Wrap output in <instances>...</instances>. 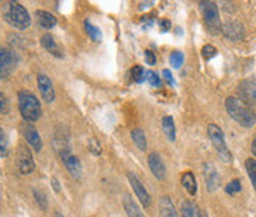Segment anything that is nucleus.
Returning <instances> with one entry per match:
<instances>
[{
    "instance_id": "21",
    "label": "nucleus",
    "mask_w": 256,
    "mask_h": 217,
    "mask_svg": "<svg viewBox=\"0 0 256 217\" xmlns=\"http://www.w3.org/2000/svg\"><path fill=\"white\" fill-rule=\"evenodd\" d=\"M162 126H163V130H164V135L168 136V139L174 142L175 138H176V130H175V121H174V118L170 115L163 117Z\"/></svg>"
},
{
    "instance_id": "14",
    "label": "nucleus",
    "mask_w": 256,
    "mask_h": 217,
    "mask_svg": "<svg viewBox=\"0 0 256 217\" xmlns=\"http://www.w3.org/2000/svg\"><path fill=\"white\" fill-rule=\"evenodd\" d=\"M203 175H204V181H206V188L210 191V192H214V191H216V188L220 186V173L216 172V169L212 166V164H204V172H203Z\"/></svg>"
},
{
    "instance_id": "6",
    "label": "nucleus",
    "mask_w": 256,
    "mask_h": 217,
    "mask_svg": "<svg viewBox=\"0 0 256 217\" xmlns=\"http://www.w3.org/2000/svg\"><path fill=\"white\" fill-rule=\"evenodd\" d=\"M18 65V56L14 50L3 47L0 50V75L2 78H6L10 72Z\"/></svg>"
},
{
    "instance_id": "7",
    "label": "nucleus",
    "mask_w": 256,
    "mask_h": 217,
    "mask_svg": "<svg viewBox=\"0 0 256 217\" xmlns=\"http://www.w3.org/2000/svg\"><path fill=\"white\" fill-rule=\"evenodd\" d=\"M238 96L249 105H256V78H246L237 87Z\"/></svg>"
},
{
    "instance_id": "17",
    "label": "nucleus",
    "mask_w": 256,
    "mask_h": 217,
    "mask_svg": "<svg viewBox=\"0 0 256 217\" xmlns=\"http://www.w3.org/2000/svg\"><path fill=\"white\" fill-rule=\"evenodd\" d=\"M123 209H124L128 217H146L129 194H124V197H123Z\"/></svg>"
},
{
    "instance_id": "34",
    "label": "nucleus",
    "mask_w": 256,
    "mask_h": 217,
    "mask_svg": "<svg viewBox=\"0 0 256 217\" xmlns=\"http://www.w3.org/2000/svg\"><path fill=\"white\" fill-rule=\"evenodd\" d=\"M0 101H2V114H8L9 112V102H8V98L2 93L0 95Z\"/></svg>"
},
{
    "instance_id": "30",
    "label": "nucleus",
    "mask_w": 256,
    "mask_h": 217,
    "mask_svg": "<svg viewBox=\"0 0 256 217\" xmlns=\"http://www.w3.org/2000/svg\"><path fill=\"white\" fill-rule=\"evenodd\" d=\"M184 62V55L180 52V50H175V52H172V55H170V64L175 67V68H180L181 65H182Z\"/></svg>"
},
{
    "instance_id": "28",
    "label": "nucleus",
    "mask_w": 256,
    "mask_h": 217,
    "mask_svg": "<svg viewBox=\"0 0 256 217\" xmlns=\"http://www.w3.org/2000/svg\"><path fill=\"white\" fill-rule=\"evenodd\" d=\"M242 191V183L238 179H234V181H231L226 186H225V192L228 194V195H234V194H237V192H240Z\"/></svg>"
},
{
    "instance_id": "35",
    "label": "nucleus",
    "mask_w": 256,
    "mask_h": 217,
    "mask_svg": "<svg viewBox=\"0 0 256 217\" xmlns=\"http://www.w3.org/2000/svg\"><path fill=\"white\" fill-rule=\"evenodd\" d=\"M160 30L162 31H169L170 28H172V24H170V21L169 19H160Z\"/></svg>"
},
{
    "instance_id": "39",
    "label": "nucleus",
    "mask_w": 256,
    "mask_h": 217,
    "mask_svg": "<svg viewBox=\"0 0 256 217\" xmlns=\"http://www.w3.org/2000/svg\"><path fill=\"white\" fill-rule=\"evenodd\" d=\"M252 152H254V155L256 157V138L254 139V142H252Z\"/></svg>"
},
{
    "instance_id": "19",
    "label": "nucleus",
    "mask_w": 256,
    "mask_h": 217,
    "mask_svg": "<svg viewBox=\"0 0 256 217\" xmlns=\"http://www.w3.org/2000/svg\"><path fill=\"white\" fill-rule=\"evenodd\" d=\"M40 43H42V46H43L48 52H50L52 55H55V56H58V58L62 56V55H61V49L58 47L55 38L50 36V34H44V36L40 38Z\"/></svg>"
},
{
    "instance_id": "22",
    "label": "nucleus",
    "mask_w": 256,
    "mask_h": 217,
    "mask_svg": "<svg viewBox=\"0 0 256 217\" xmlns=\"http://www.w3.org/2000/svg\"><path fill=\"white\" fill-rule=\"evenodd\" d=\"M181 213H182V217H203L197 204L192 201H184L181 206Z\"/></svg>"
},
{
    "instance_id": "23",
    "label": "nucleus",
    "mask_w": 256,
    "mask_h": 217,
    "mask_svg": "<svg viewBox=\"0 0 256 217\" xmlns=\"http://www.w3.org/2000/svg\"><path fill=\"white\" fill-rule=\"evenodd\" d=\"M132 141L136 145L138 149H141V151L146 149V138L142 129H134L132 130Z\"/></svg>"
},
{
    "instance_id": "37",
    "label": "nucleus",
    "mask_w": 256,
    "mask_h": 217,
    "mask_svg": "<svg viewBox=\"0 0 256 217\" xmlns=\"http://www.w3.org/2000/svg\"><path fill=\"white\" fill-rule=\"evenodd\" d=\"M146 61L148 62V65H154L156 64V56L151 50H146Z\"/></svg>"
},
{
    "instance_id": "40",
    "label": "nucleus",
    "mask_w": 256,
    "mask_h": 217,
    "mask_svg": "<svg viewBox=\"0 0 256 217\" xmlns=\"http://www.w3.org/2000/svg\"><path fill=\"white\" fill-rule=\"evenodd\" d=\"M203 217H208V215H203Z\"/></svg>"
},
{
    "instance_id": "31",
    "label": "nucleus",
    "mask_w": 256,
    "mask_h": 217,
    "mask_svg": "<svg viewBox=\"0 0 256 217\" xmlns=\"http://www.w3.org/2000/svg\"><path fill=\"white\" fill-rule=\"evenodd\" d=\"M88 148H89V151H90V152H92L94 155H100V154H101V151H102V148H101V144H100V141H98V139H95V138L89 139Z\"/></svg>"
},
{
    "instance_id": "2",
    "label": "nucleus",
    "mask_w": 256,
    "mask_h": 217,
    "mask_svg": "<svg viewBox=\"0 0 256 217\" xmlns=\"http://www.w3.org/2000/svg\"><path fill=\"white\" fill-rule=\"evenodd\" d=\"M2 15L8 24L16 30H27L32 24V18L26 7L18 1H6L2 6Z\"/></svg>"
},
{
    "instance_id": "36",
    "label": "nucleus",
    "mask_w": 256,
    "mask_h": 217,
    "mask_svg": "<svg viewBox=\"0 0 256 217\" xmlns=\"http://www.w3.org/2000/svg\"><path fill=\"white\" fill-rule=\"evenodd\" d=\"M163 77H164V80H166V83L168 84H175V80H174V75H172V72L169 71V70H163Z\"/></svg>"
},
{
    "instance_id": "26",
    "label": "nucleus",
    "mask_w": 256,
    "mask_h": 217,
    "mask_svg": "<svg viewBox=\"0 0 256 217\" xmlns=\"http://www.w3.org/2000/svg\"><path fill=\"white\" fill-rule=\"evenodd\" d=\"M84 27H86V33L89 34V37L94 40V41H100L102 38V34H101V30H98L96 27H94L89 21L84 22Z\"/></svg>"
},
{
    "instance_id": "41",
    "label": "nucleus",
    "mask_w": 256,
    "mask_h": 217,
    "mask_svg": "<svg viewBox=\"0 0 256 217\" xmlns=\"http://www.w3.org/2000/svg\"><path fill=\"white\" fill-rule=\"evenodd\" d=\"M58 217H64V216H61V215H58Z\"/></svg>"
},
{
    "instance_id": "11",
    "label": "nucleus",
    "mask_w": 256,
    "mask_h": 217,
    "mask_svg": "<svg viewBox=\"0 0 256 217\" xmlns=\"http://www.w3.org/2000/svg\"><path fill=\"white\" fill-rule=\"evenodd\" d=\"M148 166H150L152 175L156 176V179L166 181V166H164L162 157L157 152H151L148 155Z\"/></svg>"
},
{
    "instance_id": "8",
    "label": "nucleus",
    "mask_w": 256,
    "mask_h": 217,
    "mask_svg": "<svg viewBox=\"0 0 256 217\" xmlns=\"http://www.w3.org/2000/svg\"><path fill=\"white\" fill-rule=\"evenodd\" d=\"M34 160L32 152L28 151V148H26L24 145L20 146L18 149V169L22 175H30L34 172Z\"/></svg>"
},
{
    "instance_id": "10",
    "label": "nucleus",
    "mask_w": 256,
    "mask_h": 217,
    "mask_svg": "<svg viewBox=\"0 0 256 217\" xmlns=\"http://www.w3.org/2000/svg\"><path fill=\"white\" fill-rule=\"evenodd\" d=\"M37 84H38V90L42 95V99L48 104H50L55 99V89L54 84L50 81V78L44 74H40L37 77Z\"/></svg>"
},
{
    "instance_id": "33",
    "label": "nucleus",
    "mask_w": 256,
    "mask_h": 217,
    "mask_svg": "<svg viewBox=\"0 0 256 217\" xmlns=\"http://www.w3.org/2000/svg\"><path fill=\"white\" fill-rule=\"evenodd\" d=\"M0 154L2 157H6L8 154V139L3 130H0Z\"/></svg>"
},
{
    "instance_id": "12",
    "label": "nucleus",
    "mask_w": 256,
    "mask_h": 217,
    "mask_svg": "<svg viewBox=\"0 0 256 217\" xmlns=\"http://www.w3.org/2000/svg\"><path fill=\"white\" fill-rule=\"evenodd\" d=\"M222 33L224 36L232 41H238L244 37V27L243 24L237 22V21H230L222 27Z\"/></svg>"
},
{
    "instance_id": "5",
    "label": "nucleus",
    "mask_w": 256,
    "mask_h": 217,
    "mask_svg": "<svg viewBox=\"0 0 256 217\" xmlns=\"http://www.w3.org/2000/svg\"><path fill=\"white\" fill-rule=\"evenodd\" d=\"M202 13L204 18V22L208 24L209 30L212 33L220 31V9L216 3L214 1H200Z\"/></svg>"
},
{
    "instance_id": "9",
    "label": "nucleus",
    "mask_w": 256,
    "mask_h": 217,
    "mask_svg": "<svg viewBox=\"0 0 256 217\" xmlns=\"http://www.w3.org/2000/svg\"><path fill=\"white\" fill-rule=\"evenodd\" d=\"M128 179H129V183H130L132 189L135 191L138 200L141 201V204H142L146 209H148V207L151 206V197H150L148 191L144 188V185H142L141 181L138 179V176H135L134 173H129V175H128Z\"/></svg>"
},
{
    "instance_id": "16",
    "label": "nucleus",
    "mask_w": 256,
    "mask_h": 217,
    "mask_svg": "<svg viewBox=\"0 0 256 217\" xmlns=\"http://www.w3.org/2000/svg\"><path fill=\"white\" fill-rule=\"evenodd\" d=\"M64 160V164L68 170V173L73 176L74 179H80L82 178V164H80V160L74 155H67L62 158Z\"/></svg>"
},
{
    "instance_id": "3",
    "label": "nucleus",
    "mask_w": 256,
    "mask_h": 217,
    "mask_svg": "<svg viewBox=\"0 0 256 217\" xmlns=\"http://www.w3.org/2000/svg\"><path fill=\"white\" fill-rule=\"evenodd\" d=\"M18 104H20V111L21 115L26 121L32 123L40 118L42 115V107H40V101L32 92L27 90H21L18 93Z\"/></svg>"
},
{
    "instance_id": "25",
    "label": "nucleus",
    "mask_w": 256,
    "mask_h": 217,
    "mask_svg": "<svg viewBox=\"0 0 256 217\" xmlns=\"http://www.w3.org/2000/svg\"><path fill=\"white\" fill-rule=\"evenodd\" d=\"M33 194H34V200H36L38 209L43 210V212H46L48 210V198H46L44 192L40 191V189H33Z\"/></svg>"
},
{
    "instance_id": "38",
    "label": "nucleus",
    "mask_w": 256,
    "mask_h": 217,
    "mask_svg": "<svg viewBox=\"0 0 256 217\" xmlns=\"http://www.w3.org/2000/svg\"><path fill=\"white\" fill-rule=\"evenodd\" d=\"M50 185H52V188H54V191H55L56 194H60V192H61V185H60V182H58L56 178H52Z\"/></svg>"
},
{
    "instance_id": "1",
    "label": "nucleus",
    "mask_w": 256,
    "mask_h": 217,
    "mask_svg": "<svg viewBox=\"0 0 256 217\" xmlns=\"http://www.w3.org/2000/svg\"><path fill=\"white\" fill-rule=\"evenodd\" d=\"M225 108H226L228 115L243 127H252L256 123V114L254 112L252 107L246 104L244 101H242L240 98H236V96L226 98Z\"/></svg>"
},
{
    "instance_id": "15",
    "label": "nucleus",
    "mask_w": 256,
    "mask_h": 217,
    "mask_svg": "<svg viewBox=\"0 0 256 217\" xmlns=\"http://www.w3.org/2000/svg\"><path fill=\"white\" fill-rule=\"evenodd\" d=\"M158 215L160 217H178V212L168 195H163L158 203Z\"/></svg>"
},
{
    "instance_id": "13",
    "label": "nucleus",
    "mask_w": 256,
    "mask_h": 217,
    "mask_svg": "<svg viewBox=\"0 0 256 217\" xmlns=\"http://www.w3.org/2000/svg\"><path fill=\"white\" fill-rule=\"evenodd\" d=\"M22 136L26 138L27 144L30 145L34 151H40L42 149V139L38 136V132L36 130V127L30 123L22 124Z\"/></svg>"
},
{
    "instance_id": "32",
    "label": "nucleus",
    "mask_w": 256,
    "mask_h": 217,
    "mask_svg": "<svg viewBox=\"0 0 256 217\" xmlns=\"http://www.w3.org/2000/svg\"><path fill=\"white\" fill-rule=\"evenodd\" d=\"M146 80H148V83L152 86V87H160V84H162V81H160V77L156 74L154 71H146Z\"/></svg>"
},
{
    "instance_id": "18",
    "label": "nucleus",
    "mask_w": 256,
    "mask_h": 217,
    "mask_svg": "<svg viewBox=\"0 0 256 217\" xmlns=\"http://www.w3.org/2000/svg\"><path fill=\"white\" fill-rule=\"evenodd\" d=\"M36 16L38 25L46 28V30H50V28H54L56 25V18L48 10H37Z\"/></svg>"
},
{
    "instance_id": "29",
    "label": "nucleus",
    "mask_w": 256,
    "mask_h": 217,
    "mask_svg": "<svg viewBox=\"0 0 256 217\" xmlns=\"http://www.w3.org/2000/svg\"><path fill=\"white\" fill-rule=\"evenodd\" d=\"M216 53H218V50L212 44H204L202 49V55L204 59H212L214 56H216Z\"/></svg>"
},
{
    "instance_id": "27",
    "label": "nucleus",
    "mask_w": 256,
    "mask_h": 217,
    "mask_svg": "<svg viewBox=\"0 0 256 217\" xmlns=\"http://www.w3.org/2000/svg\"><path fill=\"white\" fill-rule=\"evenodd\" d=\"M146 71H144V68L141 65H135L132 70H130V75L134 78V81L136 83H142L144 80H146Z\"/></svg>"
},
{
    "instance_id": "20",
    "label": "nucleus",
    "mask_w": 256,
    "mask_h": 217,
    "mask_svg": "<svg viewBox=\"0 0 256 217\" xmlns=\"http://www.w3.org/2000/svg\"><path fill=\"white\" fill-rule=\"evenodd\" d=\"M181 183H182L184 188L188 191L190 195L197 194V182H196V176L192 175V172H185L181 176Z\"/></svg>"
},
{
    "instance_id": "4",
    "label": "nucleus",
    "mask_w": 256,
    "mask_h": 217,
    "mask_svg": "<svg viewBox=\"0 0 256 217\" xmlns=\"http://www.w3.org/2000/svg\"><path fill=\"white\" fill-rule=\"evenodd\" d=\"M208 135H209V139L214 145L215 151L218 152L220 158L224 161V163H231L232 161V155L230 152V149L226 148V144H225V139H224V133L220 130V127L216 124H209L208 126Z\"/></svg>"
},
{
    "instance_id": "24",
    "label": "nucleus",
    "mask_w": 256,
    "mask_h": 217,
    "mask_svg": "<svg viewBox=\"0 0 256 217\" xmlns=\"http://www.w3.org/2000/svg\"><path fill=\"white\" fill-rule=\"evenodd\" d=\"M246 170H248V175H249V178H250L252 186L255 188V191H256V160L255 158H248V160H246Z\"/></svg>"
}]
</instances>
